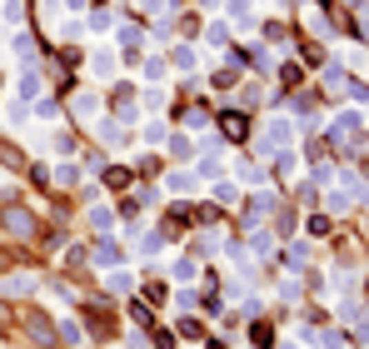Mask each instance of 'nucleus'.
<instances>
[{"instance_id":"f257e3e1","label":"nucleus","mask_w":369,"mask_h":349,"mask_svg":"<svg viewBox=\"0 0 369 349\" xmlns=\"http://www.w3.org/2000/svg\"><path fill=\"white\" fill-rule=\"evenodd\" d=\"M295 145V120L290 115H270L265 120V135L255 140V150L259 155H279V150H290Z\"/></svg>"},{"instance_id":"f03ea898","label":"nucleus","mask_w":369,"mask_h":349,"mask_svg":"<svg viewBox=\"0 0 369 349\" xmlns=\"http://www.w3.org/2000/svg\"><path fill=\"white\" fill-rule=\"evenodd\" d=\"M85 70H90L95 80H115V75H120V55H115L110 45H95L90 60H85Z\"/></svg>"},{"instance_id":"7ed1b4c3","label":"nucleus","mask_w":369,"mask_h":349,"mask_svg":"<svg viewBox=\"0 0 369 349\" xmlns=\"http://www.w3.org/2000/svg\"><path fill=\"white\" fill-rule=\"evenodd\" d=\"M70 115L80 120V125H95V120H100V95L95 90H75L70 95Z\"/></svg>"},{"instance_id":"20e7f679","label":"nucleus","mask_w":369,"mask_h":349,"mask_svg":"<svg viewBox=\"0 0 369 349\" xmlns=\"http://www.w3.org/2000/svg\"><path fill=\"white\" fill-rule=\"evenodd\" d=\"M0 224H6L15 240H30V235H35V215H30V210H20V204H10V210L0 215Z\"/></svg>"},{"instance_id":"39448f33","label":"nucleus","mask_w":369,"mask_h":349,"mask_svg":"<svg viewBox=\"0 0 369 349\" xmlns=\"http://www.w3.org/2000/svg\"><path fill=\"white\" fill-rule=\"evenodd\" d=\"M15 100H40V75H35V65H26L15 75Z\"/></svg>"},{"instance_id":"423d86ee","label":"nucleus","mask_w":369,"mask_h":349,"mask_svg":"<svg viewBox=\"0 0 369 349\" xmlns=\"http://www.w3.org/2000/svg\"><path fill=\"white\" fill-rule=\"evenodd\" d=\"M140 75H145V85H165L170 60H165V55H150V60H140Z\"/></svg>"},{"instance_id":"0eeeda50","label":"nucleus","mask_w":369,"mask_h":349,"mask_svg":"<svg viewBox=\"0 0 369 349\" xmlns=\"http://www.w3.org/2000/svg\"><path fill=\"white\" fill-rule=\"evenodd\" d=\"M95 264H100V270H115V264H120V244H115L110 235L95 240Z\"/></svg>"},{"instance_id":"6e6552de","label":"nucleus","mask_w":369,"mask_h":349,"mask_svg":"<svg viewBox=\"0 0 369 349\" xmlns=\"http://www.w3.org/2000/svg\"><path fill=\"white\" fill-rule=\"evenodd\" d=\"M165 60H170V70H175V75H190L195 65H200V55H195L190 45H175V50H170Z\"/></svg>"},{"instance_id":"1a4fd4ad","label":"nucleus","mask_w":369,"mask_h":349,"mask_svg":"<svg viewBox=\"0 0 369 349\" xmlns=\"http://www.w3.org/2000/svg\"><path fill=\"white\" fill-rule=\"evenodd\" d=\"M195 275H200V260H195V255H180V260H170V279H180V284H190Z\"/></svg>"},{"instance_id":"9d476101","label":"nucleus","mask_w":369,"mask_h":349,"mask_svg":"<svg viewBox=\"0 0 369 349\" xmlns=\"http://www.w3.org/2000/svg\"><path fill=\"white\" fill-rule=\"evenodd\" d=\"M195 184H200V180H195L190 170H170V175H165V190H170V195H195Z\"/></svg>"},{"instance_id":"9b49d317","label":"nucleus","mask_w":369,"mask_h":349,"mask_svg":"<svg viewBox=\"0 0 369 349\" xmlns=\"http://www.w3.org/2000/svg\"><path fill=\"white\" fill-rule=\"evenodd\" d=\"M85 220L95 224V235H110L115 230V210H110V204H90V215H85Z\"/></svg>"},{"instance_id":"f8f14e48","label":"nucleus","mask_w":369,"mask_h":349,"mask_svg":"<svg viewBox=\"0 0 369 349\" xmlns=\"http://www.w3.org/2000/svg\"><path fill=\"white\" fill-rule=\"evenodd\" d=\"M250 250L265 260V255H275V235L265 230V224H250Z\"/></svg>"},{"instance_id":"ddd939ff","label":"nucleus","mask_w":369,"mask_h":349,"mask_svg":"<svg viewBox=\"0 0 369 349\" xmlns=\"http://www.w3.org/2000/svg\"><path fill=\"white\" fill-rule=\"evenodd\" d=\"M85 25H90V35H105V30L115 25V15L105 10V6H90V10H85Z\"/></svg>"},{"instance_id":"4468645a","label":"nucleus","mask_w":369,"mask_h":349,"mask_svg":"<svg viewBox=\"0 0 369 349\" xmlns=\"http://www.w3.org/2000/svg\"><path fill=\"white\" fill-rule=\"evenodd\" d=\"M140 140H145L150 150H165V140H170V125H165V120H150V125L140 130Z\"/></svg>"},{"instance_id":"2eb2a0df","label":"nucleus","mask_w":369,"mask_h":349,"mask_svg":"<svg viewBox=\"0 0 369 349\" xmlns=\"http://www.w3.org/2000/svg\"><path fill=\"white\" fill-rule=\"evenodd\" d=\"M105 284H110V295H130V290H135V275H130V270H120V264H115V270L105 275Z\"/></svg>"},{"instance_id":"dca6fc26","label":"nucleus","mask_w":369,"mask_h":349,"mask_svg":"<svg viewBox=\"0 0 369 349\" xmlns=\"http://www.w3.org/2000/svg\"><path fill=\"white\" fill-rule=\"evenodd\" d=\"M0 20H6L10 30H20L26 25V6H20V0H0Z\"/></svg>"},{"instance_id":"f3484780","label":"nucleus","mask_w":369,"mask_h":349,"mask_svg":"<svg viewBox=\"0 0 369 349\" xmlns=\"http://www.w3.org/2000/svg\"><path fill=\"white\" fill-rule=\"evenodd\" d=\"M35 284H40L35 275H10V279H6V295H20V299H26V295H35Z\"/></svg>"},{"instance_id":"a211bd4d","label":"nucleus","mask_w":369,"mask_h":349,"mask_svg":"<svg viewBox=\"0 0 369 349\" xmlns=\"http://www.w3.org/2000/svg\"><path fill=\"white\" fill-rule=\"evenodd\" d=\"M165 150L175 155V160H190V155H195V145H190V135H185V130H175V135H170V140H165Z\"/></svg>"},{"instance_id":"6ab92c4d","label":"nucleus","mask_w":369,"mask_h":349,"mask_svg":"<svg viewBox=\"0 0 369 349\" xmlns=\"http://www.w3.org/2000/svg\"><path fill=\"white\" fill-rule=\"evenodd\" d=\"M205 40H210L215 50H220V45H230V20H210V25H205Z\"/></svg>"},{"instance_id":"aec40b11","label":"nucleus","mask_w":369,"mask_h":349,"mask_svg":"<svg viewBox=\"0 0 369 349\" xmlns=\"http://www.w3.org/2000/svg\"><path fill=\"white\" fill-rule=\"evenodd\" d=\"M55 184H60V190H75V184H80V170L70 165V160H60V165H55Z\"/></svg>"},{"instance_id":"412c9836","label":"nucleus","mask_w":369,"mask_h":349,"mask_svg":"<svg viewBox=\"0 0 369 349\" xmlns=\"http://www.w3.org/2000/svg\"><path fill=\"white\" fill-rule=\"evenodd\" d=\"M235 180H240V184H265V170L250 165V160H240V165H235Z\"/></svg>"},{"instance_id":"4be33fe9","label":"nucleus","mask_w":369,"mask_h":349,"mask_svg":"<svg viewBox=\"0 0 369 349\" xmlns=\"http://www.w3.org/2000/svg\"><path fill=\"white\" fill-rule=\"evenodd\" d=\"M230 15L240 20V30H245V35L255 30V15H250V0H230Z\"/></svg>"},{"instance_id":"5701e85b","label":"nucleus","mask_w":369,"mask_h":349,"mask_svg":"<svg viewBox=\"0 0 369 349\" xmlns=\"http://www.w3.org/2000/svg\"><path fill=\"white\" fill-rule=\"evenodd\" d=\"M30 115H35V120H46V125H50V120H60V105H55V100H50V95H40Z\"/></svg>"},{"instance_id":"b1692460","label":"nucleus","mask_w":369,"mask_h":349,"mask_svg":"<svg viewBox=\"0 0 369 349\" xmlns=\"http://www.w3.org/2000/svg\"><path fill=\"white\" fill-rule=\"evenodd\" d=\"M40 20H46V30L55 35V25H60V0H40Z\"/></svg>"},{"instance_id":"393cba45","label":"nucleus","mask_w":369,"mask_h":349,"mask_svg":"<svg viewBox=\"0 0 369 349\" xmlns=\"http://www.w3.org/2000/svg\"><path fill=\"white\" fill-rule=\"evenodd\" d=\"M50 155H60V160H70V155H75V140L65 135V130H60V135H50Z\"/></svg>"},{"instance_id":"a878e982","label":"nucleus","mask_w":369,"mask_h":349,"mask_svg":"<svg viewBox=\"0 0 369 349\" xmlns=\"http://www.w3.org/2000/svg\"><path fill=\"white\" fill-rule=\"evenodd\" d=\"M215 200L235 204V200H240V184H235V180H215Z\"/></svg>"},{"instance_id":"bb28decb","label":"nucleus","mask_w":369,"mask_h":349,"mask_svg":"<svg viewBox=\"0 0 369 349\" xmlns=\"http://www.w3.org/2000/svg\"><path fill=\"white\" fill-rule=\"evenodd\" d=\"M95 130H100L105 140H110V145H120V140H125V130H120V120H95Z\"/></svg>"},{"instance_id":"cd10ccee","label":"nucleus","mask_w":369,"mask_h":349,"mask_svg":"<svg viewBox=\"0 0 369 349\" xmlns=\"http://www.w3.org/2000/svg\"><path fill=\"white\" fill-rule=\"evenodd\" d=\"M270 204H275L270 195H255V200H250V224H259V220H265V215H270Z\"/></svg>"},{"instance_id":"c85d7f7f","label":"nucleus","mask_w":369,"mask_h":349,"mask_svg":"<svg viewBox=\"0 0 369 349\" xmlns=\"http://www.w3.org/2000/svg\"><path fill=\"white\" fill-rule=\"evenodd\" d=\"M60 339L65 344H85V330H80L75 319H60Z\"/></svg>"},{"instance_id":"c756f323","label":"nucleus","mask_w":369,"mask_h":349,"mask_svg":"<svg viewBox=\"0 0 369 349\" xmlns=\"http://www.w3.org/2000/svg\"><path fill=\"white\" fill-rule=\"evenodd\" d=\"M140 40H145L140 25H120V45H125V50H140Z\"/></svg>"},{"instance_id":"7c9ffc66","label":"nucleus","mask_w":369,"mask_h":349,"mask_svg":"<svg viewBox=\"0 0 369 349\" xmlns=\"http://www.w3.org/2000/svg\"><path fill=\"white\" fill-rule=\"evenodd\" d=\"M120 120L130 125V120H140V105H135V95H120Z\"/></svg>"},{"instance_id":"2f4dec72","label":"nucleus","mask_w":369,"mask_h":349,"mask_svg":"<svg viewBox=\"0 0 369 349\" xmlns=\"http://www.w3.org/2000/svg\"><path fill=\"white\" fill-rule=\"evenodd\" d=\"M305 260H310V244H290V270H305Z\"/></svg>"},{"instance_id":"473e14b6","label":"nucleus","mask_w":369,"mask_h":349,"mask_svg":"<svg viewBox=\"0 0 369 349\" xmlns=\"http://www.w3.org/2000/svg\"><path fill=\"white\" fill-rule=\"evenodd\" d=\"M324 204H330V210H350V190H330Z\"/></svg>"},{"instance_id":"72a5a7b5","label":"nucleus","mask_w":369,"mask_h":349,"mask_svg":"<svg viewBox=\"0 0 369 349\" xmlns=\"http://www.w3.org/2000/svg\"><path fill=\"white\" fill-rule=\"evenodd\" d=\"M250 60H255V70H270V65H275V55H270L265 45H255V50H250Z\"/></svg>"},{"instance_id":"f704fd0d","label":"nucleus","mask_w":369,"mask_h":349,"mask_svg":"<svg viewBox=\"0 0 369 349\" xmlns=\"http://www.w3.org/2000/svg\"><path fill=\"white\" fill-rule=\"evenodd\" d=\"M299 170V155L295 150H279V175H295Z\"/></svg>"},{"instance_id":"c9c22d12","label":"nucleus","mask_w":369,"mask_h":349,"mask_svg":"<svg viewBox=\"0 0 369 349\" xmlns=\"http://www.w3.org/2000/svg\"><path fill=\"white\" fill-rule=\"evenodd\" d=\"M165 250V235H145L140 240V255H160Z\"/></svg>"},{"instance_id":"e433bc0d","label":"nucleus","mask_w":369,"mask_h":349,"mask_svg":"<svg viewBox=\"0 0 369 349\" xmlns=\"http://www.w3.org/2000/svg\"><path fill=\"white\" fill-rule=\"evenodd\" d=\"M344 60H350V70H369V55H364V50H355V45L344 50Z\"/></svg>"},{"instance_id":"4c0bfd02","label":"nucleus","mask_w":369,"mask_h":349,"mask_svg":"<svg viewBox=\"0 0 369 349\" xmlns=\"http://www.w3.org/2000/svg\"><path fill=\"white\" fill-rule=\"evenodd\" d=\"M324 349H350V335H344V330H330V335H324Z\"/></svg>"},{"instance_id":"58836bf2","label":"nucleus","mask_w":369,"mask_h":349,"mask_svg":"<svg viewBox=\"0 0 369 349\" xmlns=\"http://www.w3.org/2000/svg\"><path fill=\"white\" fill-rule=\"evenodd\" d=\"M6 120H10V125H26V120H30V110H26V100H15V105H10V115H6Z\"/></svg>"},{"instance_id":"ea45409f","label":"nucleus","mask_w":369,"mask_h":349,"mask_svg":"<svg viewBox=\"0 0 369 349\" xmlns=\"http://www.w3.org/2000/svg\"><path fill=\"white\" fill-rule=\"evenodd\" d=\"M145 105H150V110H165V90L150 85V90H145Z\"/></svg>"},{"instance_id":"a19ab883","label":"nucleus","mask_w":369,"mask_h":349,"mask_svg":"<svg viewBox=\"0 0 369 349\" xmlns=\"http://www.w3.org/2000/svg\"><path fill=\"white\" fill-rule=\"evenodd\" d=\"M190 310H195V295L180 290V295H175V315H190Z\"/></svg>"},{"instance_id":"79ce46f5","label":"nucleus","mask_w":369,"mask_h":349,"mask_svg":"<svg viewBox=\"0 0 369 349\" xmlns=\"http://www.w3.org/2000/svg\"><path fill=\"white\" fill-rule=\"evenodd\" d=\"M324 85H330V90H344L350 80H344V70H324Z\"/></svg>"},{"instance_id":"37998d69","label":"nucleus","mask_w":369,"mask_h":349,"mask_svg":"<svg viewBox=\"0 0 369 349\" xmlns=\"http://www.w3.org/2000/svg\"><path fill=\"white\" fill-rule=\"evenodd\" d=\"M60 35H65V40H75V35H85V20H65V25H60Z\"/></svg>"},{"instance_id":"c03bdc74","label":"nucleus","mask_w":369,"mask_h":349,"mask_svg":"<svg viewBox=\"0 0 369 349\" xmlns=\"http://www.w3.org/2000/svg\"><path fill=\"white\" fill-rule=\"evenodd\" d=\"M185 125H190V130H200V125H210V115H205V110H190V115H185Z\"/></svg>"},{"instance_id":"a18cd8bd","label":"nucleus","mask_w":369,"mask_h":349,"mask_svg":"<svg viewBox=\"0 0 369 349\" xmlns=\"http://www.w3.org/2000/svg\"><path fill=\"white\" fill-rule=\"evenodd\" d=\"M279 299H295V304H299V284H295V279H285V284H279Z\"/></svg>"},{"instance_id":"49530a36","label":"nucleus","mask_w":369,"mask_h":349,"mask_svg":"<svg viewBox=\"0 0 369 349\" xmlns=\"http://www.w3.org/2000/svg\"><path fill=\"white\" fill-rule=\"evenodd\" d=\"M135 6H140V10H160V6H165V0H135Z\"/></svg>"},{"instance_id":"de8ad7c7","label":"nucleus","mask_w":369,"mask_h":349,"mask_svg":"<svg viewBox=\"0 0 369 349\" xmlns=\"http://www.w3.org/2000/svg\"><path fill=\"white\" fill-rule=\"evenodd\" d=\"M65 6H70V10H85V6H90V0H65Z\"/></svg>"},{"instance_id":"09e8293b","label":"nucleus","mask_w":369,"mask_h":349,"mask_svg":"<svg viewBox=\"0 0 369 349\" xmlns=\"http://www.w3.org/2000/svg\"><path fill=\"white\" fill-rule=\"evenodd\" d=\"M200 6H205V10H220V6H225V0H200Z\"/></svg>"},{"instance_id":"8fccbe9b","label":"nucleus","mask_w":369,"mask_h":349,"mask_svg":"<svg viewBox=\"0 0 369 349\" xmlns=\"http://www.w3.org/2000/svg\"><path fill=\"white\" fill-rule=\"evenodd\" d=\"M279 349H299V344H279Z\"/></svg>"}]
</instances>
